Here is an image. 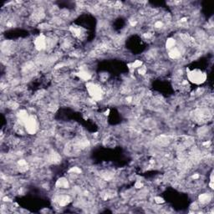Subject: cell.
<instances>
[{"label": "cell", "mask_w": 214, "mask_h": 214, "mask_svg": "<svg viewBox=\"0 0 214 214\" xmlns=\"http://www.w3.org/2000/svg\"><path fill=\"white\" fill-rule=\"evenodd\" d=\"M187 76H188V79H190V81L193 82L195 84H201V83H203L206 80V75L203 72L198 69H195V70L188 72Z\"/></svg>", "instance_id": "6da1fadb"}, {"label": "cell", "mask_w": 214, "mask_h": 214, "mask_svg": "<svg viewBox=\"0 0 214 214\" xmlns=\"http://www.w3.org/2000/svg\"><path fill=\"white\" fill-rule=\"evenodd\" d=\"M68 182L65 179H61V180H59L57 182V186L60 187V188H65V187H68Z\"/></svg>", "instance_id": "3957f363"}, {"label": "cell", "mask_w": 214, "mask_h": 214, "mask_svg": "<svg viewBox=\"0 0 214 214\" xmlns=\"http://www.w3.org/2000/svg\"><path fill=\"white\" fill-rule=\"evenodd\" d=\"M199 201L202 204H207L210 201H211V196L207 193H204V194H202L200 197H199Z\"/></svg>", "instance_id": "7a4b0ae2"}]
</instances>
